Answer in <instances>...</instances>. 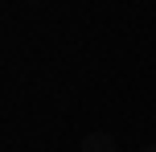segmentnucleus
I'll use <instances>...</instances> for the list:
<instances>
[{
    "label": "nucleus",
    "mask_w": 156,
    "mask_h": 152,
    "mask_svg": "<svg viewBox=\"0 0 156 152\" xmlns=\"http://www.w3.org/2000/svg\"><path fill=\"white\" fill-rule=\"evenodd\" d=\"M140 152H156V144H144V148H140Z\"/></svg>",
    "instance_id": "obj_2"
},
{
    "label": "nucleus",
    "mask_w": 156,
    "mask_h": 152,
    "mask_svg": "<svg viewBox=\"0 0 156 152\" xmlns=\"http://www.w3.org/2000/svg\"><path fill=\"white\" fill-rule=\"evenodd\" d=\"M82 152H119L115 140H111V132H90V136L82 140Z\"/></svg>",
    "instance_id": "obj_1"
}]
</instances>
